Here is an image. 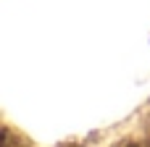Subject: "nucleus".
<instances>
[{
    "instance_id": "f257e3e1",
    "label": "nucleus",
    "mask_w": 150,
    "mask_h": 147,
    "mask_svg": "<svg viewBox=\"0 0 150 147\" xmlns=\"http://www.w3.org/2000/svg\"><path fill=\"white\" fill-rule=\"evenodd\" d=\"M116 147H137L134 142H121V145H116Z\"/></svg>"
}]
</instances>
